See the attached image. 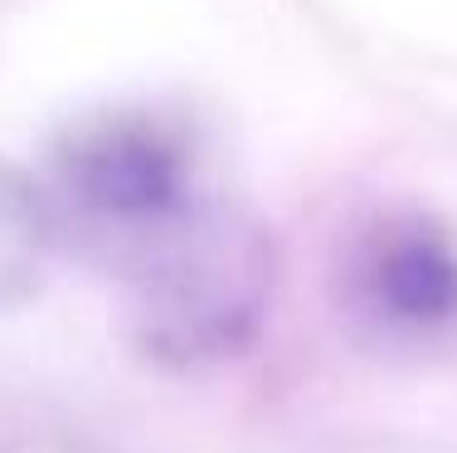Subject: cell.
Instances as JSON below:
<instances>
[{"mask_svg": "<svg viewBox=\"0 0 457 453\" xmlns=\"http://www.w3.org/2000/svg\"><path fill=\"white\" fill-rule=\"evenodd\" d=\"M345 317L385 347L457 331V234L428 210H385L341 254Z\"/></svg>", "mask_w": 457, "mask_h": 453, "instance_id": "3", "label": "cell"}, {"mask_svg": "<svg viewBox=\"0 0 457 453\" xmlns=\"http://www.w3.org/2000/svg\"><path fill=\"white\" fill-rule=\"evenodd\" d=\"M273 278L268 234L210 200L127 268L137 347L170 371L234 361L263 331Z\"/></svg>", "mask_w": 457, "mask_h": 453, "instance_id": "2", "label": "cell"}, {"mask_svg": "<svg viewBox=\"0 0 457 453\" xmlns=\"http://www.w3.org/2000/svg\"><path fill=\"white\" fill-rule=\"evenodd\" d=\"M39 190L54 234L122 273L210 205L190 132L151 107H97L63 127Z\"/></svg>", "mask_w": 457, "mask_h": 453, "instance_id": "1", "label": "cell"}, {"mask_svg": "<svg viewBox=\"0 0 457 453\" xmlns=\"http://www.w3.org/2000/svg\"><path fill=\"white\" fill-rule=\"evenodd\" d=\"M54 244L59 234H54L39 180L10 156H0V312L39 288Z\"/></svg>", "mask_w": 457, "mask_h": 453, "instance_id": "4", "label": "cell"}]
</instances>
